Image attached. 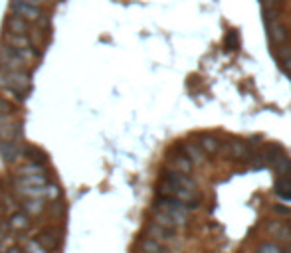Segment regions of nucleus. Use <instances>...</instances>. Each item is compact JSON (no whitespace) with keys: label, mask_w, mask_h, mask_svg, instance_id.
Returning <instances> with one entry per match:
<instances>
[{"label":"nucleus","mask_w":291,"mask_h":253,"mask_svg":"<svg viewBox=\"0 0 291 253\" xmlns=\"http://www.w3.org/2000/svg\"><path fill=\"white\" fill-rule=\"evenodd\" d=\"M139 247L143 249V253H170L163 243L155 241L153 237H143L139 241Z\"/></svg>","instance_id":"16"},{"label":"nucleus","mask_w":291,"mask_h":253,"mask_svg":"<svg viewBox=\"0 0 291 253\" xmlns=\"http://www.w3.org/2000/svg\"><path fill=\"white\" fill-rule=\"evenodd\" d=\"M38 241H40V245H42L46 251H54V249L57 247V237H55L54 234H50V232H44V234H40Z\"/></svg>","instance_id":"22"},{"label":"nucleus","mask_w":291,"mask_h":253,"mask_svg":"<svg viewBox=\"0 0 291 253\" xmlns=\"http://www.w3.org/2000/svg\"><path fill=\"white\" fill-rule=\"evenodd\" d=\"M202 150H204L206 154H214L220 150V141L216 137H210V135H204L200 139V145H198Z\"/></svg>","instance_id":"20"},{"label":"nucleus","mask_w":291,"mask_h":253,"mask_svg":"<svg viewBox=\"0 0 291 253\" xmlns=\"http://www.w3.org/2000/svg\"><path fill=\"white\" fill-rule=\"evenodd\" d=\"M166 164H168V170L182 172V174H190V172H192V166H194L182 152H181V154H172V156L168 158Z\"/></svg>","instance_id":"9"},{"label":"nucleus","mask_w":291,"mask_h":253,"mask_svg":"<svg viewBox=\"0 0 291 253\" xmlns=\"http://www.w3.org/2000/svg\"><path fill=\"white\" fill-rule=\"evenodd\" d=\"M155 210L159 212H164L166 216H170L179 226H184L186 219H188V214L192 212V208L184 202H179L174 198H164V196H159L157 204H155Z\"/></svg>","instance_id":"2"},{"label":"nucleus","mask_w":291,"mask_h":253,"mask_svg":"<svg viewBox=\"0 0 291 253\" xmlns=\"http://www.w3.org/2000/svg\"><path fill=\"white\" fill-rule=\"evenodd\" d=\"M48 206L44 198H24L22 200V212L28 217H40L42 214H46Z\"/></svg>","instance_id":"7"},{"label":"nucleus","mask_w":291,"mask_h":253,"mask_svg":"<svg viewBox=\"0 0 291 253\" xmlns=\"http://www.w3.org/2000/svg\"><path fill=\"white\" fill-rule=\"evenodd\" d=\"M281 70H283V72H287V73L291 72V57H287V59H283V61H281Z\"/></svg>","instance_id":"27"},{"label":"nucleus","mask_w":291,"mask_h":253,"mask_svg":"<svg viewBox=\"0 0 291 253\" xmlns=\"http://www.w3.org/2000/svg\"><path fill=\"white\" fill-rule=\"evenodd\" d=\"M34 28H32V22L24 20L22 16H16V14H8L6 18V32H12V34H30Z\"/></svg>","instance_id":"6"},{"label":"nucleus","mask_w":291,"mask_h":253,"mask_svg":"<svg viewBox=\"0 0 291 253\" xmlns=\"http://www.w3.org/2000/svg\"><path fill=\"white\" fill-rule=\"evenodd\" d=\"M157 192H159V196L174 198V200H179V202H184V204H188L192 210H196L198 204H200L198 190H186V188H181V186L172 184V182H166V180H161V182H159Z\"/></svg>","instance_id":"1"},{"label":"nucleus","mask_w":291,"mask_h":253,"mask_svg":"<svg viewBox=\"0 0 291 253\" xmlns=\"http://www.w3.org/2000/svg\"><path fill=\"white\" fill-rule=\"evenodd\" d=\"M257 253H283V249L279 247V245H275V243H261L259 247H257Z\"/></svg>","instance_id":"24"},{"label":"nucleus","mask_w":291,"mask_h":253,"mask_svg":"<svg viewBox=\"0 0 291 253\" xmlns=\"http://www.w3.org/2000/svg\"><path fill=\"white\" fill-rule=\"evenodd\" d=\"M275 194H277L279 198L291 202V178L277 176V180H275Z\"/></svg>","instance_id":"18"},{"label":"nucleus","mask_w":291,"mask_h":253,"mask_svg":"<svg viewBox=\"0 0 291 253\" xmlns=\"http://www.w3.org/2000/svg\"><path fill=\"white\" fill-rule=\"evenodd\" d=\"M8 226L14 228V230H18V232H22V230H28V228H30V226H32V221H30V217H28L24 212H14V214L10 216Z\"/></svg>","instance_id":"17"},{"label":"nucleus","mask_w":291,"mask_h":253,"mask_svg":"<svg viewBox=\"0 0 291 253\" xmlns=\"http://www.w3.org/2000/svg\"><path fill=\"white\" fill-rule=\"evenodd\" d=\"M30 174H46V168L38 163H28L16 170V176H30Z\"/></svg>","instance_id":"21"},{"label":"nucleus","mask_w":291,"mask_h":253,"mask_svg":"<svg viewBox=\"0 0 291 253\" xmlns=\"http://www.w3.org/2000/svg\"><path fill=\"white\" fill-rule=\"evenodd\" d=\"M163 180L166 182H172V184H177L181 188H186V190H196V180L190 178L188 174H182V172H174V170H168L163 174Z\"/></svg>","instance_id":"8"},{"label":"nucleus","mask_w":291,"mask_h":253,"mask_svg":"<svg viewBox=\"0 0 291 253\" xmlns=\"http://www.w3.org/2000/svg\"><path fill=\"white\" fill-rule=\"evenodd\" d=\"M22 2L30 4V6H38V8H44L48 4V0H22Z\"/></svg>","instance_id":"25"},{"label":"nucleus","mask_w":291,"mask_h":253,"mask_svg":"<svg viewBox=\"0 0 291 253\" xmlns=\"http://www.w3.org/2000/svg\"><path fill=\"white\" fill-rule=\"evenodd\" d=\"M281 156H283V150H281L279 145H268L266 150L261 152V158H264L266 166H275Z\"/></svg>","instance_id":"15"},{"label":"nucleus","mask_w":291,"mask_h":253,"mask_svg":"<svg viewBox=\"0 0 291 253\" xmlns=\"http://www.w3.org/2000/svg\"><path fill=\"white\" fill-rule=\"evenodd\" d=\"M10 10H12V14L22 16L24 20L32 22V24L40 22L42 18H46L42 8H38V6H30V4L22 2V0H10Z\"/></svg>","instance_id":"3"},{"label":"nucleus","mask_w":291,"mask_h":253,"mask_svg":"<svg viewBox=\"0 0 291 253\" xmlns=\"http://www.w3.org/2000/svg\"><path fill=\"white\" fill-rule=\"evenodd\" d=\"M226 152H228V156H232V158H248V156H252L250 146H248L244 141H238V139L226 143Z\"/></svg>","instance_id":"10"},{"label":"nucleus","mask_w":291,"mask_h":253,"mask_svg":"<svg viewBox=\"0 0 291 253\" xmlns=\"http://www.w3.org/2000/svg\"><path fill=\"white\" fill-rule=\"evenodd\" d=\"M4 253H22V249H20V247H10V249H6Z\"/></svg>","instance_id":"28"},{"label":"nucleus","mask_w":291,"mask_h":253,"mask_svg":"<svg viewBox=\"0 0 291 253\" xmlns=\"http://www.w3.org/2000/svg\"><path fill=\"white\" fill-rule=\"evenodd\" d=\"M48 176L46 174H30V176H16L14 178V190L28 188V186H46Z\"/></svg>","instance_id":"11"},{"label":"nucleus","mask_w":291,"mask_h":253,"mask_svg":"<svg viewBox=\"0 0 291 253\" xmlns=\"http://www.w3.org/2000/svg\"><path fill=\"white\" fill-rule=\"evenodd\" d=\"M182 154L188 158V161L192 163V164H202L204 163V150H202L198 145H194V143H186V145H182Z\"/></svg>","instance_id":"14"},{"label":"nucleus","mask_w":291,"mask_h":253,"mask_svg":"<svg viewBox=\"0 0 291 253\" xmlns=\"http://www.w3.org/2000/svg\"><path fill=\"white\" fill-rule=\"evenodd\" d=\"M289 77H291V72H289Z\"/></svg>","instance_id":"29"},{"label":"nucleus","mask_w":291,"mask_h":253,"mask_svg":"<svg viewBox=\"0 0 291 253\" xmlns=\"http://www.w3.org/2000/svg\"><path fill=\"white\" fill-rule=\"evenodd\" d=\"M153 219H155V224H159L163 228H168V230H177L179 228V224L170 216H166L164 212H159V210H153Z\"/></svg>","instance_id":"19"},{"label":"nucleus","mask_w":291,"mask_h":253,"mask_svg":"<svg viewBox=\"0 0 291 253\" xmlns=\"http://www.w3.org/2000/svg\"><path fill=\"white\" fill-rule=\"evenodd\" d=\"M0 68L4 70H16V72H26L28 66L18 57V54L10 46H0Z\"/></svg>","instance_id":"4"},{"label":"nucleus","mask_w":291,"mask_h":253,"mask_svg":"<svg viewBox=\"0 0 291 253\" xmlns=\"http://www.w3.org/2000/svg\"><path fill=\"white\" fill-rule=\"evenodd\" d=\"M8 123H14L12 121V115H4V113H0V126H4Z\"/></svg>","instance_id":"26"},{"label":"nucleus","mask_w":291,"mask_h":253,"mask_svg":"<svg viewBox=\"0 0 291 253\" xmlns=\"http://www.w3.org/2000/svg\"><path fill=\"white\" fill-rule=\"evenodd\" d=\"M268 234H272L273 237H277L279 241H291V228L285 226L283 221H272V224H268Z\"/></svg>","instance_id":"13"},{"label":"nucleus","mask_w":291,"mask_h":253,"mask_svg":"<svg viewBox=\"0 0 291 253\" xmlns=\"http://www.w3.org/2000/svg\"><path fill=\"white\" fill-rule=\"evenodd\" d=\"M2 42L10 48H34L30 36H26V34H12V32H4V38Z\"/></svg>","instance_id":"12"},{"label":"nucleus","mask_w":291,"mask_h":253,"mask_svg":"<svg viewBox=\"0 0 291 253\" xmlns=\"http://www.w3.org/2000/svg\"><path fill=\"white\" fill-rule=\"evenodd\" d=\"M147 234L149 237H153L155 241L163 243V245H179V239H177V234H174V230H168V228H163L159 224H155V221H151V224L147 226Z\"/></svg>","instance_id":"5"},{"label":"nucleus","mask_w":291,"mask_h":253,"mask_svg":"<svg viewBox=\"0 0 291 253\" xmlns=\"http://www.w3.org/2000/svg\"><path fill=\"white\" fill-rule=\"evenodd\" d=\"M22 253H48V251L40 245L38 239H28V241L24 243V251H22Z\"/></svg>","instance_id":"23"}]
</instances>
